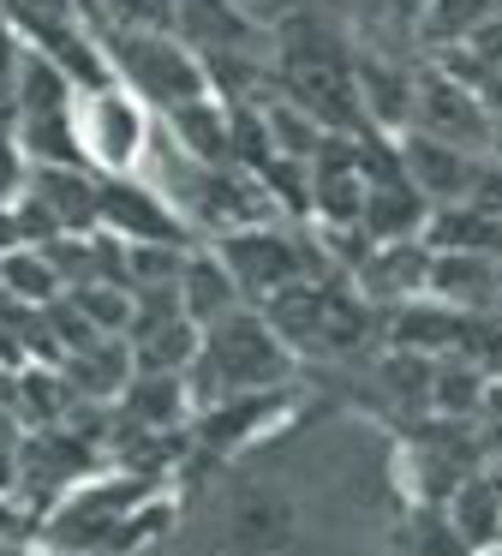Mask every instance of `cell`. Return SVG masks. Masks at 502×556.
<instances>
[{"mask_svg":"<svg viewBox=\"0 0 502 556\" xmlns=\"http://www.w3.org/2000/svg\"><path fill=\"white\" fill-rule=\"evenodd\" d=\"M108 78L120 90H131L150 109H179V102L210 97V78H203V61L174 37L167 25L150 30H114V54H108Z\"/></svg>","mask_w":502,"mask_h":556,"instance_id":"obj_1","label":"cell"},{"mask_svg":"<svg viewBox=\"0 0 502 556\" xmlns=\"http://www.w3.org/2000/svg\"><path fill=\"white\" fill-rule=\"evenodd\" d=\"M72 138H78V156L102 174H126L138 162L143 138H150V121H143V102L131 90H120L114 78L96 90H78L72 97Z\"/></svg>","mask_w":502,"mask_h":556,"instance_id":"obj_2","label":"cell"},{"mask_svg":"<svg viewBox=\"0 0 502 556\" xmlns=\"http://www.w3.org/2000/svg\"><path fill=\"white\" fill-rule=\"evenodd\" d=\"M198 365H215L222 371V395H239V389H269L275 371H281V341L269 336V324L246 312H227L210 324V336L198 341Z\"/></svg>","mask_w":502,"mask_h":556,"instance_id":"obj_3","label":"cell"},{"mask_svg":"<svg viewBox=\"0 0 502 556\" xmlns=\"http://www.w3.org/2000/svg\"><path fill=\"white\" fill-rule=\"evenodd\" d=\"M222 264H227V276H234V288L258 293V300H269V293L305 281V257H299V245L281 240V233H269V228H227Z\"/></svg>","mask_w":502,"mask_h":556,"instance_id":"obj_4","label":"cell"},{"mask_svg":"<svg viewBox=\"0 0 502 556\" xmlns=\"http://www.w3.org/2000/svg\"><path fill=\"white\" fill-rule=\"evenodd\" d=\"M96 228L126 233V245L150 240V245H179V222L167 210L162 192L126 180V174H102L96 180Z\"/></svg>","mask_w":502,"mask_h":556,"instance_id":"obj_5","label":"cell"},{"mask_svg":"<svg viewBox=\"0 0 502 556\" xmlns=\"http://www.w3.org/2000/svg\"><path fill=\"white\" fill-rule=\"evenodd\" d=\"M167 30L186 42L191 54H258L251 42L269 37L263 25H251L234 0H174L167 7Z\"/></svg>","mask_w":502,"mask_h":556,"instance_id":"obj_6","label":"cell"},{"mask_svg":"<svg viewBox=\"0 0 502 556\" xmlns=\"http://www.w3.org/2000/svg\"><path fill=\"white\" fill-rule=\"evenodd\" d=\"M42 222L54 233L66 228H96V180L84 168H30V186H24Z\"/></svg>","mask_w":502,"mask_h":556,"instance_id":"obj_7","label":"cell"},{"mask_svg":"<svg viewBox=\"0 0 502 556\" xmlns=\"http://www.w3.org/2000/svg\"><path fill=\"white\" fill-rule=\"evenodd\" d=\"M167 132L179 138L198 168H234V132H227V102L222 97H198L167 109Z\"/></svg>","mask_w":502,"mask_h":556,"instance_id":"obj_8","label":"cell"},{"mask_svg":"<svg viewBox=\"0 0 502 556\" xmlns=\"http://www.w3.org/2000/svg\"><path fill=\"white\" fill-rule=\"evenodd\" d=\"M174 293H179V317H186V324H198V329H210L215 317H227V312H234V300H239L227 264H222V257H203V252L179 264Z\"/></svg>","mask_w":502,"mask_h":556,"instance_id":"obj_9","label":"cell"},{"mask_svg":"<svg viewBox=\"0 0 502 556\" xmlns=\"http://www.w3.org/2000/svg\"><path fill=\"white\" fill-rule=\"evenodd\" d=\"M497 269H502L497 257H478V252H430L425 288L442 305H490L497 300Z\"/></svg>","mask_w":502,"mask_h":556,"instance_id":"obj_10","label":"cell"},{"mask_svg":"<svg viewBox=\"0 0 502 556\" xmlns=\"http://www.w3.org/2000/svg\"><path fill=\"white\" fill-rule=\"evenodd\" d=\"M425 269H430V245L425 240H382L377 252L359 264V281H365V293L406 300V293H425Z\"/></svg>","mask_w":502,"mask_h":556,"instance_id":"obj_11","label":"cell"},{"mask_svg":"<svg viewBox=\"0 0 502 556\" xmlns=\"http://www.w3.org/2000/svg\"><path fill=\"white\" fill-rule=\"evenodd\" d=\"M12 90H18V114H66L72 97H78V85H72V78L60 73V61L42 49H18V61H12Z\"/></svg>","mask_w":502,"mask_h":556,"instance_id":"obj_12","label":"cell"},{"mask_svg":"<svg viewBox=\"0 0 502 556\" xmlns=\"http://www.w3.org/2000/svg\"><path fill=\"white\" fill-rule=\"evenodd\" d=\"M449 527H454V539H461L466 551H485V544L497 539V527H502V503H497V491H490L485 479L454 484V496H449Z\"/></svg>","mask_w":502,"mask_h":556,"instance_id":"obj_13","label":"cell"},{"mask_svg":"<svg viewBox=\"0 0 502 556\" xmlns=\"http://www.w3.org/2000/svg\"><path fill=\"white\" fill-rule=\"evenodd\" d=\"M0 288H7L12 300L48 305V300H54V288H66V281H60V269L48 264V252H30V245H7V252H0Z\"/></svg>","mask_w":502,"mask_h":556,"instance_id":"obj_14","label":"cell"},{"mask_svg":"<svg viewBox=\"0 0 502 556\" xmlns=\"http://www.w3.org/2000/svg\"><path fill=\"white\" fill-rule=\"evenodd\" d=\"M425 7V37H437V42H466L478 25H485L490 13H502V0H418Z\"/></svg>","mask_w":502,"mask_h":556,"instance_id":"obj_15","label":"cell"},{"mask_svg":"<svg viewBox=\"0 0 502 556\" xmlns=\"http://www.w3.org/2000/svg\"><path fill=\"white\" fill-rule=\"evenodd\" d=\"M430 401L442 413H473L485 401V377L473 365H442V371H430Z\"/></svg>","mask_w":502,"mask_h":556,"instance_id":"obj_16","label":"cell"},{"mask_svg":"<svg viewBox=\"0 0 502 556\" xmlns=\"http://www.w3.org/2000/svg\"><path fill=\"white\" fill-rule=\"evenodd\" d=\"M461 49H466V54H473V61H478V66H485V73H502V13H490V18H485V25H478V30H473V37H466V42H461Z\"/></svg>","mask_w":502,"mask_h":556,"instance_id":"obj_17","label":"cell"},{"mask_svg":"<svg viewBox=\"0 0 502 556\" xmlns=\"http://www.w3.org/2000/svg\"><path fill=\"white\" fill-rule=\"evenodd\" d=\"M18 186H24V150L12 132H0V204H12Z\"/></svg>","mask_w":502,"mask_h":556,"instance_id":"obj_18","label":"cell"},{"mask_svg":"<svg viewBox=\"0 0 502 556\" xmlns=\"http://www.w3.org/2000/svg\"><path fill=\"white\" fill-rule=\"evenodd\" d=\"M234 7L251 18V25H263V30H275L281 18H293V13H299V0H234Z\"/></svg>","mask_w":502,"mask_h":556,"instance_id":"obj_19","label":"cell"},{"mask_svg":"<svg viewBox=\"0 0 502 556\" xmlns=\"http://www.w3.org/2000/svg\"><path fill=\"white\" fill-rule=\"evenodd\" d=\"M485 138H490V162L502 168V121H490V132H485Z\"/></svg>","mask_w":502,"mask_h":556,"instance_id":"obj_20","label":"cell"},{"mask_svg":"<svg viewBox=\"0 0 502 556\" xmlns=\"http://www.w3.org/2000/svg\"><path fill=\"white\" fill-rule=\"evenodd\" d=\"M406 7H418V0H406Z\"/></svg>","mask_w":502,"mask_h":556,"instance_id":"obj_21","label":"cell"}]
</instances>
